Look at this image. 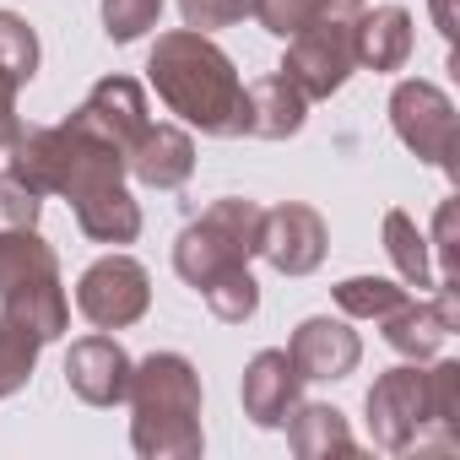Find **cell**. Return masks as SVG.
<instances>
[{
	"label": "cell",
	"mask_w": 460,
	"mask_h": 460,
	"mask_svg": "<svg viewBox=\"0 0 460 460\" xmlns=\"http://www.w3.org/2000/svg\"><path fill=\"white\" fill-rule=\"evenodd\" d=\"M146 82L157 87L168 114H179L200 136H222V141L250 136L244 82H239L234 60L211 44V33H195V28L157 33V44L146 55Z\"/></svg>",
	"instance_id": "obj_1"
},
{
	"label": "cell",
	"mask_w": 460,
	"mask_h": 460,
	"mask_svg": "<svg viewBox=\"0 0 460 460\" xmlns=\"http://www.w3.org/2000/svg\"><path fill=\"white\" fill-rule=\"evenodd\" d=\"M368 433L379 449L406 455V449H449L460 438V363L444 358L433 368L401 363L374 379L368 390Z\"/></svg>",
	"instance_id": "obj_2"
},
{
	"label": "cell",
	"mask_w": 460,
	"mask_h": 460,
	"mask_svg": "<svg viewBox=\"0 0 460 460\" xmlns=\"http://www.w3.org/2000/svg\"><path fill=\"white\" fill-rule=\"evenodd\" d=\"M130 444L146 460H195L200 433V374L179 352H152L130 363Z\"/></svg>",
	"instance_id": "obj_3"
},
{
	"label": "cell",
	"mask_w": 460,
	"mask_h": 460,
	"mask_svg": "<svg viewBox=\"0 0 460 460\" xmlns=\"http://www.w3.org/2000/svg\"><path fill=\"white\" fill-rule=\"evenodd\" d=\"M0 314L22 320L39 341H55L71 325V304H66V288H60V261L39 239V227L0 234Z\"/></svg>",
	"instance_id": "obj_4"
},
{
	"label": "cell",
	"mask_w": 460,
	"mask_h": 460,
	"mask_svg": "<svg viewBox=\"0 0 460 460\" xmlns=\"http://www.w3.org/2000/svg\"><path fill=\"white\" fill-rule=\"evenodd\" d=\"M261 222H266V211L255 200H244V195L211 200L173 239V271L200 293L211 277L234 271V266H250L261 255Z\"/></svg>",
	"instance_id": "obj_5"
},
{
	"label": "cell",
	"mask_w": 460,
	"mask_h": 460,
	"mask_svg": "<svg viewBox=\"0 0 460 460\" xmlns=\"http://www.w3.org/2000/svg\"><path fill=\"white\" fill-rule=\"evenodd\" d=\"M390 125H395V136H401L406 152H417L422 163L455 173L460 125H455V103H449V93H444L438 82H422V76L401 82V87L390 93Z\"/></svg>",
	"instance_id": "obj_6"
},
{
	"label": "cell",
	"mask_w": 460,
	"mask_h": 460,
	"mask_svg": "<svg viewBox=\"0 0 460 460\" xmlns=\"http://www.w3.org/2000/svg\"><path fill=\"white\" fill-rule=\"evenodd\" d=\"M76 309L98 331H125L152 309V277L130 255H103L82 271L76 282Z\"/></svg>",
	"instance_id": "obj_7"
},
{
	"label": "cell",
	"mask_w": 460,
	"mask_h": 460,
	"mask_svg": "<svg viewBox=\"0 0 460 460\" xmlns=\"http://www.w3.org/2000/svg\"><path fill=\"white\" fill-rule=\"evenodd\" d=\"M358 17H363V12H358ZM352 71H358L352 22H314V28H304V33L288 39L282 76H288L309 103H325L331 93H341Z\"/></svg>",
	"instance_id": "obj_8"
},
{
	"label": "cell",
	"mask_w": 460,
	"mask_h": 460,
	"mask_svg": "<svg viewBox=\"0 0 460 460\" xmlns=\"http://www.w3.org/2000/svg\"><path fill=\"white\" fill-rule=\"evenodd\" d=\"M66 125H76L82 136H93V141H103V146H114V152H130V141L146 130V93H141L136 76H103V82L71 109Z\"/></svg>",
	"instance_id": "obj_9"
},
{
	"label": "cell",
	"mask_w": 460,
	"mask_h": 460,
	"mask_svg": "<svg viewBox=\"0 0 460 460\" xmlns=\"http://www.w3.org/2000/svg\"><path fill=\"white\" fill-rule=\"evenodd\" d=\"M325 250H331V234H325V217H320L314 206L288 200V206H271V211H266V222H261V255H266L282 277H309V271H320Z\"/></svg>",
	"instance_id": "obj_10"
},
{
	"label": "cell",
	"mask_w": 460,
	"mask_h": 460,
	"mask_svg": "<svg viewBox=\"0 0 460 460\" xmlns=\"http://www.w3.org/2000/svg\"><path fill=\"white\" fill-rule=\"evenodd\" d=\"M438 288V298H406L395 314H385L379 325H385V341L406 358V363H428L449 336H455V325H460V288H444V282H433Z\"/></svg>",
	"instance_id": "obj_11"
},
{
	"label": "cell",
	"mask_w": 460,
	"mask_h": 460,
	"mask_svg": "<svg viewBox=\"0 0 460 460\" xmlns=\"http://www.w3.org/2000/svg\"><path fill=\"white\" fill-rule=\"evenodd\" d=\"M66 385L87 406H119L130 390V352L114 336H82L66 352Z\"/></svg>",
	"instance_id": "obj_12"
},
{
	"label": "cell",
	"mask_w": 460,
	"mask_h": 460,
	"mask_svg": "<svg viewBox=\"0 0 460 460\" xmlns=\"http://www.w3.org/2000/svg\"><path fill=\"white\" fill-rule=\"evenodd\" d=\"M288 358H293V368H298L304 379L331 385V379H347V374L363 363V341H358V331H352L347 320L314 314V320H304V325L293 331Z\"/></svg>",
	"instance_id": "obj_13"
},
{
	"label": "cell",
	"mask_w": 460,
	"mask_h": 460,
	"mask_svg": "<svg viewBox=\"0 0 460 460\" xmlns=\"http://www.w3.org/2000/svg\"><path fill=\"white\" fill-rule=\"evenodd\" d=\"M298 390H304V374L293 368L288 347H266V352L250 358L244 385H239V401H244V417L255 428H282L288 411L298 406Z\"/></svg>",
	"instance_id": "obj_14"
},
{
	"label": "cell",
	"mask_w": 460,
	"mask_h": 460,
	"mask_svg": "<svg viewBox=\"0 0 460 460\" xmlns=\"http://www.w3.org/2000/svg\"><path fill=\"white\" fill-rule=\"evenodd\" d=\"M125 173H136L146 190H179L190 173H195V141H190V130H179V125H152L146 119V130L130 141V152H125Z\"/></svg>",
	"instance_id": "obj_15"
},
{
	"label": "cell",
	"mask_w": 460,
	"mask_h": 460,
	"mask_svg": "<svg viewBox=\"0 0 460 460\" xmlns=\"http://www.w3.org/2000/svg\"><path fill=\"white\" fill-rule=\"evenodd\" d=\"M352 49L358 66L368 71H401L411 60V12L406 6H363V17L352 22Z\"/></svg>",
	"instance_id": "obj_16"
},
{
	"label": "cell",
	"mask_w": 460,
	"mask_h": 460,
	"mask_svg": "<svg viewBox=\"0 0 460 460\" xmlns=\"http://www.w3.org/2000/svg\"><path fill=\"white\" fill-rule=\"evenodd\" d=\"M244 98H250V136H261V141H288V136H298L304 119H309V98H304L282 71L250 82Z\"/></svg>",
	"instance_id": "obj_17"
},
{
	"label": "cell",
	"mask_w": 460,
	"mask_h": 460,
	"mask_svg": "<svg viewBox=\"0 0 460 460\" xmlns=\"http://www.w3.org/2000/svg\"><path fill=\"white\" fill-rule=\"evenodd\" d=\"M282 428H288V444H293L298 460H325V455H352L358 449L347 417L325 401H298Z\"/></svg>",
	"instance_id": "obj_18"
},
{
	"label": "cell",
	"mask_w": 460,
	"mask_h": 460,
	"mask_svg": "<svg viewBox=\"0 0 460 460\" xmlns=\"http://www.w3.org/2000/svg\"><path fill=\"white\" fill-rule=\"evenodd\" d=\"M71 211H76V227L98 244H130L141 234V206L130 200L125 184H103V190L82 195V200H71Z\"/></svg>",
	"instance_id": "obj_19"
},
{
	"label": "cell",
	"mask_w": 460,
	"mask_h": 460,
	"mask_svg": "<svg viewBox=\"0 0 460 460\" xmlns=\"http://www.w3.org/2000/svg\"><path fill=\"white\" fill-rule=\"evenodd\" d=\"M363 0H255V17L266 33H277L282 44L314 22H358Z\"/></svg>",
	"instance_id": "obj_20"
},
{
	"label": "cell",
	"mask_w": 460,
	"mask_h": 460,
	"mask_svg": "<svg viewBox=\"0 0 460 460\" xmlns=\"http://www.w3.org/2000/svg\"><path fill=\"white\" fill-rule=\"evenodd\" d=\"M385 250L401 271L406 288H433V255H428V239L422 227L406 217V211H385Z\"/></svg>",
	"instance_id": "obj_21"
},
{
	"label": "cell",
	"mask_w": 460,
	"mask_h": 460,
	"mask_svg": "<svg viewBox=\"0 0 460 460\" xmlns=\"http://www.w3.org/2000/svg\"><path fill=\"white\" fill-rule=\"evenodd\" d=\"M406 298H411V293H406L401 282H385V277H347V282H336V309H341L347 320H385V314H395Z\"/></svg>",
	"instance_id": "obj_22"
},
{
	"label": "cell",
	"mask_w": 460,
	"mask_h": 460,
	"mask_svg": "<svg viewBox=\"0 0 460 460\" xmlns=\"http://www.w3.org/2000/svg\"><path fill=\"white\" fill-rule=\"evenodd\" d=\"M200 298H206V309H211L222 325H244V320H255V309H261V288H255L250 266H234V271L211 277V282L200 288Z\"/></svg>",
	"instance_id": "obj_23"
},
{
	"label": "cell",
	"mask_w": 460,
	"mask_h": 460,
	"mask_svg": "<svg viewBox=\"0 0 460 460\" xmlns=\"http://www.w3.org/2000/svg\"><path fill=\"white\" fill-rule=\"evenodd\" d=\"M39 336L22 325V320H12V314H0V395H17L28 379H33V368H39Z\"/></svg>",
	"instance_id": "obj_24"
},
{
	"label": "cell",
	"mask_w": 460,
	"mask_h": 460,
	"mask_svg": "<svg viewBox=\"0 0 460 460\" xmlns=\"http://www.w3.org/2000/svg\"><path fill=\"white\" fill-rule=\"evenodd\" d=\"M39 71V33L28 28V17L0 12V82L28 87Z\"/></svg>",
	"instance_id": "obj_25"
},
{
	"label": "cell",
	"mask_w": 460,
	"mask_h": 460,
	"mask_svg": "<svg viewBox=\"0 0 460 460\" xmlns=\"http://www.w3.org/2000/svg\"><path fill=\"white\" fill-rule=\"evenodd\" d=\"M163 0H103V33L114 44H136L146 28H157Z\"/></svg>",
	"instance_id": "obj_26"
},
{
	"label": "cell",
	"mask_w": 460,
	"mask_h": 460,
	"mask_svg": "<svg viewBox=\"0 0 460 460\" xmlns=\"http://www.w3.org/2000/svg\"><path fill=\"white\" fill-rule=\"evenodd\" d=\"M39 211H44L39 190H28L12 168L0 173V234H12V227H39Z\"/></svg>",
	"instance_id": "obj_27"
},
{
	"label": "cell",
	"mask_w": 460,
	"mask_h": 460,
	"mask_svg": "<svg viewBox=\"0 0 460 460\" xmlns=\"http://www.w3.org/2000/svg\"><path fill=\"white\" fill-rule=\"evenodd\" d=\"M184 28L195 33H217V28H234L244 17H255V0H179Z\"/></svg>",
	"instance_id": "obj_28"
},
{
	"label": "cell",
	"mask_w": 460,
	"mask_h": 460,
	"mask_svg": "<svg viewBox=\"0 0 460 460\" xmlns=\"http://www.w3.org/2000/svg\"><path fill=\"white\" fill-rule=\"evenodd\" d=\"M433 244H438V282H444V288H460V277H455V200L438 206Z\"/></svg>",
	"instance_id": "obj_29"
},
{
	"label": "cell",
	"mask_w": 460,
	"mask_h": 460,
	"mask_svg": "<svg viewBox=\"0 0 460 460\" xmlns=\"http://www.w3.org/2000/svg\"><path fill=\"white\" fill-rule=\"evenodd\" d=\"M22 130V114H17V87L12 82H0V146H12Z\"/></svg>",
	"instance_id": "obj_30"
},
{
	"label": "cell",
	"mask_w": 460,
	"mask_h": 460,
	"mask_svg": "<svg viewBox=\"0 0 460 460\" xmlns=\"http://www.w3.org/2000/svg\"><path fill=\"white\" fill-rule=\"evenodd\" d=\"M433 22L444 39H455V12H449V0H433Z\"/></svg>",
	"instance_id": "obj_31"
}]
</instances>
